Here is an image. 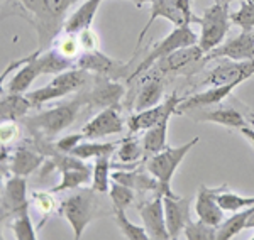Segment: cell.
<instances>
[{
	"instance_id": "obj_1",
	"label": "cell",
	"mask_w": 254,
	"mask_h": 240,
	"mask_svg": "<svg viewBox=\"0 0 254 240\" xmlns=\"http://www.w3.org/2000/svg\"><path fill=\"white\" fill-rule=\"evenodd\" d=\"M17 3L31 15L32 26L38 31L39 48L43 49L63 32L73 0H17Z\"/></svg>"
},
{
	"instance_id": "obj_2",
	"label": "cell",
	"mask_w": 254,
	"mask_h": 240,
	"mask_svg": "<svg viewBox=\"0 0 254 240\" xmlns=\"http://www.w3.org/2000/svg\"><path fill=\"white\" fill-rule=\"evenodd\" d=\"M83 105L80 96H76L73 101L56 105L53 108H48L44 112H39L36 115L24 119V124L29 129L32 136H36L39 141H51L58 134L68 129L78 117V110Z\"/></svg>"
},
{
	"instance_id": "obj_3",
	"label": "cell",
	"mask_w": 254,
	"mask_h": 240,
	"mask_svg": "<svg viewBox=\"0 0 254 240\" xmlns=\"http://www.w3.org/2000/svg\"><path fill=\"white\" fill-rule=\"evenodd\" d=\"M198 137H193L191 141L185 142L180 147H166L161 152L154 154V156L147 157L146 169L153 174L159 183V194L161 196L178 198L171 191V180L175 176V171L182 164V161L187 157V154L198 144Z\"/></svg>"
},
{
	"instance_id": "obj_4",
	"label": "cell",
	"mask_w": 254,
	"mask_h": 240,
	"mask_svg": "<svg viewBox=\"0 0 254 240\" xmlns=\"http://www.w3.org/2000/svg\"><path fill=\"white\" fill-rule=\"evenodd\" d=\"M97 194H102V193H97L93 188L80 190L61 203L60 213L63 215V217L66 218V222L69 223L75 240L81 239L85 229H87L93 218L97 217V213H98Z\"/></svg>"
},
{
	"instance_id": "obj_5",
	"label": "cell",
	"mask_w": 254,
	"mask_h": 240,
	"mask_svg": "<svg viewBox=\"0 0 254 240\" xmlns=\"http://www.w3.org/2000/svg\"><path fill=\"white\" fill-rule=\"evenodd\" d=\"M198 24L202 27L198 46L207 54L224 43V38L231 29L232 20L231 12H229V3L222 2V0H215L214 5L205 9L202 17H198Z\"/></svg>"
},
{
	"instance_id": "obj_6",
	"label": "cell",
	"mask_w": 254,
	"mask_h": 240,
	"mask_svg": "<svg viewBox=\"0 0 254 240\" xmlns=\"http://www.w3.org/2000/svg\"><path fill=\"white\" fill-rule=\"evenodd\" d=\"M198 43L196 39V34L190 29V26H178L175 27L170 34L166 36L165 39H161L156 46L153 48L144 59L137 64V68L127 76V83L134 81L136 78H139L141 75H144L146 71H149L154 64L158 63L159 59H163L165 56L171 54V52L182 49V48H188V46H195Z\"/></svg>"
},
{
	"instance_id": "obj_7",
	"label": "cell",
	"mask_w": 254,
	"mask_h": 240,
	"mask_svg": "<svg viewBox=\"0 0 254 240\" xmlns=\"http://www.w3.org/2000/svg\"><path fill=\"white\" fill-rule=\"evenodd\" d=\"M92 80L88 71L81 70V68H71V70H66L60 75H56L53 78L51 83H48L46 87L38 88L34 92L26 93L27 98L32 101V105L36 107H41L43 103L51 100H56L60 96H66L69 93H75L81 90L88 81Z\"/></svg>"
},
{
	"instance_id": "obj_8",
	"label": "cell",
	"mask_w": 254,
	"mask_h": 240,
	"mask_svg": "<svg viewBox=\"0 0 254 240\" xmlns=\"http://www.w3.org/2000/svg\"><path fill=\"white\" fill-rule=\"evenodd\" d=\"M219 64L212 68L207 73V76L202 80V85L219 87V85L234 83V81H246L249 76L254 75V59L249 61H234L229 58H220Z\"/></svg>"
},
{
	"instance_id": "obj_9",
	"label": "cell",
	"mask_w": 254,
	"mask_h": 240,
	"mask_svg": "<svg viewBox=\"0 0 254 240\" xmlns=\"http://www.w3.org/2000/svg\"><path fill=\"white\" fill-rule=\"evenodd\" d=\"M182 96H178L176 93L170 95L168 98L163 101V103H158L151 108H146V110L136 112L129 117L127 120V127H129L130 134H137L141 130H147L153 125L159 124L165 117H171L175 115L176 110H178V105L182 103Z\"/></svg>"
},
{
	"instance_id": "obj_10",
	"label": "cell",
	"mask_w": 254,
	"mask_h": 240,
	"mask_svg": "<svg viewBox=\"0 0 254 240\" xmlns=\"http://www.w3.org/2000/svg\"><path fill=\"white\" fill-rule=\"evenodd\" d=\"M126 93V87L122 83H117L107 76H97V83L93 88L85 95H80L83 105L87 103L92 108H107L116 107L122 100Z\"/></svg>"
},
{
	"instance_id": "obj_11",
	"label": "cell",
	"mask_w": 254,
	"mask_h": 240,
	"mask_svg": "<svg viewBox=\"0 0 254 240\" xmlns=\"http://www.w3.org/2000/svg\"><path fill=\"white\" fill-rule=\"evenodd\" d=\"M137 211L151 240H170L165 218V205H163L161 194L156 193V196L153 200L139 203Z\"/></svg>"
},
{
	"instance_id": "obj_12",
	"label": "cell",
	"mask_w": 254,
	"mask_h": 240,
	"mask_svg": "<svg viewBox=\"0 0 254 240\" xmlns=\"http://www.w3.org/2000/svg\"><path fill=\"white\" fill-rule=\"evenodd\" d=\"M29 210L27 203V181L26 176H10L3 185L2 191V218H15L19 213Z\"/></svg>"
},
{
	"instance_id": "obj_13",
	"label": "cell",
	"mask_w": 254,
	"mask_h": 240,
	"mask_svg": "<svg viewBox=\"0 0 254 240\" xmlns=\"http://www.w3.org/2000/svg\"><path fill=\"white\" fill-rule=\"evenodd\" d=\"M220 58H229L234 61L254 59V32L243 31L239 36L225 41V43H222L220 46H217L215 49H212L203 56V63Z\"/></svg>"
},
{
	"instance_id": "obj_14",
	"label": "cell",
	"mask_w": 254,
	"mask_h": 240,
	"mask_svg": "<svg viewBox=\"0 0 254 240\" xmlns=\"http://www.w3.org/2000/svg\"><path fill=\"white\" fill-rule=\"evenodd\" d=\"M165 76L159 73L156 68H151L144 75L139 76L136 100H134V110L141 112L146 108H151L161 101L163 90H165Z\"/></svg>"
},
{
	"instance_id": "obj_15",
	"label": "cell",
	"mask_w": 254,
	"mask_h": 240,
	"mask_svg": "<svg viewBox=\"0 0 254 240\" xmlns=\"http://www.w3.org/2000/svg\"><path fill=\"white\" fill-rule=\"evenodd\" d=\"M122 130H124V120H122L121 112L116 105V107L102 108L100 113H97L88 124L83 125L81 132H83L85 139H100V137L121 134Z\"/></svg>"
},
{
	"instance_id": "obj_16",
	"label": "cell",
	"mask_w": 254,
	"mask_h": 240,
	"mask_svg": "<svg viewBox=\"0 0 254 240\" xmlns=\"http://www.w3.org/2000/svg\"><path fill=\"white\" fill-rule=\"evenodd\" d=\"M203 56H205V52L200 49L198 44H195V46L182 48V49L165 56L153 68H156L163 76L182 75V73H185V70L191 68L198 61H203Z\"/></svg>"
},
{
	"instance_id": "obj_17",
	"label": "cell",
	"mask_w": 254,
	"mask_h": 240,
	"mask_svg": "<svg viewBox=\"0 0 254 240\" xmlns=\"http://www.w3.org/2000/svg\"><path fill=\"white\" fill-rule=\"evenodd\" d=\"M241 85V81H234V83H227V85H219V87H210L208 90L191 95L188 98H183L182 103L178 105V110L176 113H190L200 108H208L212 105H217L220 101H224L234 92V88H237Z\"/></svg>"
},
{
	"instance_id": "obj_18",
	"label": "cell",
	"mask_w": 254,
	"mask_h": 240,
	"mask_svg": "<svg viewBox=\"0 0 254 240\" xmlns=\"http://www.w3.org/2000/svg\"><path fill=\"white\" fill-rule=\"evenodd\" d=\"M76 68L95 73L97 76H107V78H117L124 70L122 63L117 59H112L110 56L104 54L102 51H83L76 58Z\"/></svg>"
},
{
	"instance_id": "obj_19",
	"label": "cell",
	"mask_w": 254,
	"mask_h": 240,
	"mask_svg": "<svg viewBox=\"0 0 254 240\" xmlns=\"http://www.w3.org/2000/svg\"><path fill=\"white\" fill-rule=\"evenodd\" d=\"M163 205H165V218L170 240L180 239V235L185 232L190 218V201L187 198H170L163 196Z\"/></svg>"
},
{
	"instance_id": "obj_20",
	"label": "cell",
	"mask_w": 254,
	"mask_h": 240,
	"mask_svg": "<svg viewBox=\"0 0 254 240\" xmlns=\"http://www.w3.org/2000/svg\"><path fill=\"white\" fill-rule=\"evenodd\" d=\"M224 188L225 186H220V188H207L205 185L200 186L195 201V213L200 220L214 227H219L224 222V210L217 203V193Z\"/></svg>"
},
{
	"instance_id": "obj_21",
	"label": "cell",
	"mask_w": 254,
	"mask_h": 240,
	"mask_svg": "<svg viewBox=\"0 0 254 240\" xmlns=\"http://www.w3.org/2000/svg\"><path fill=\"white\" fill-rule=\"evenodd\" d=\"M156 19H166V20H170V22L173 24L175 27H178V26H190L185 15H183L182 12L176 9L173 3L170 2V0H153V2H151L149 20H147L146 26L142 27V31L139 32L136 48H134V54H136V52L139 51V48H141V44H142V39L146 38L147 31L151 29V26H153L154 20H156Z\"/></svg>"
},
{
	"instance_id": "obj_22",
	"label": "cell",
	"mask_w": 254,
	"mask_h": 240,
	"mask_svg": "<svg viewBox=\"0 0 254 240\" xmlns=\"http://www.w3.org/2000/svg\"><path fill=\"white\" fill-rule=\"evenodd\" d=\"M104 0H83V3L73 12L71 15H68L66 22H64L63 32H71V34H78V32L90 29L95 20L97 10L100 7V3Z\"/></svg>"
},
{
	"instance_id": "obj_23",
	"label": "cell",
	"mask_w": 254,
	"mask_h": 240,
	"mask_svg": "<svg viewBox=\"0 0 254 240\" xmlns=\"http://www.w3.org/2000/svg\"><path fill=\"white\" fill-rule=\"evenodd\" d=\"M34 105L24 93H9L0 100V119L2 122H17L32 110Z\"/></svg>"
},
{
	"instance_id": "obj_24",
	"label": "cell",
	"mask_w": 254,
	"mask_h": 240,
	"mask_svg": "<svg viewBox=\"0 0 254 240\" xmlns=\"http://www.w3.org/2000/svg\"><path fill=\"white\" fill-rule=\"evenodd\" d=\"M44 159H46V156L39 149H31L22 145V147L15 149L14 156H12L10 171L12 174H17V176H29L43 164Z\"/></svg>"
},
{
	"instance_id": "obj_25",
	"label": "cell",
	"mask_w": 254,
	"mask_h": 240,
	"mask_svg": "<svg viewBox=\"0 0 254 240\" xmlns=\"http://www.w3.org/2000/svg\"><path fill=\"white\" fill-rule=\"evenodd\" d=\"M196 113H193V119L200 120V122H214V124L224 125V127H234V129H243L246 127V119L244 115L239 110H234V108L227 107H219L215 110H205V108H200V110H195Z\"/></svg>"
},
{
	"instance_id": "obj_26",
	"label": "cell",
	"mask_w": 254,
	"mask_h": 240,
	"mask_svg": "<svg viewBox=\"0 0 254 240\" xmlns=\"http://www.w3.org/2000/svg\"><path fill=\"white\" fill-rule=\"evenodd\" d=\"M112 180L129 186L134 191H141V193H146V191L159 193V183L149 171L147 173H141V171H136V168L130 171H116L112 174Z\"/></svg>"
},
{
	"instance_id": "obj_27",
	"label": "cell",
	"mask_w": 254,
	"mask_h": 240,
	"mask_svg": "<svg viewBox=\"0 0 254 240\" xmlns=\"http://www.w3.org/2000/svg\"><path fill=\"white\" fill-rule=\"evenodd\" d=\"M39 54L36 58H32L29 63H26L24 66L19 68V71L14 75V78L7 83V92L26 93L31 88V85L34 83V80L43 75V70H41V64H39Z\"/></svg>"
},
{
	"instance_id": "obj_28",
	"label": "cell",
	"mask_w": 254,
	"mask_h": 240,
	"mask_svg": "<svg viewBox=\"0 0 254 240\" xmlns=\"http://www.w3.org/2000/svg\"><path fill=\"white\" fill-rule=\"evenodd\" d=\"M170 119L171 117H165L159 124L144 130V136L141 139L142 149H144V157H151L168 147L166 141H168V124H170Z\"/></svg>"
},
{
	"instance_id": "obj_29",
	"label": "cell",
	"mask_w": 254,
	"mask_h": 240,
	"mask_svg": "<svg viewBox=\"0 0 254 240\" xmlns=\"http://www.w3.org/2000/svg\"><path fill=\"white\" fill-rule=\"evenodd\" d=\"M39 64L41 70H43V75H60V73L75 68L76 59L68 58V56L61 54L58 49L51 48L49 51L39 54Z\"/></svg>"
},
{
	"instance_id": "obj_30",
	"label": "cell",
	"mask_w": 254,
	"mask_h": 240,
	"mask_svg": "<svg viewBox=\"0 0 254 240\" xmlns=\"http://www.w3.org/2000/svg\"><path fill=\"white\" fill-rule=\"evenodd\" d=\"M122 141L116 142H83L81 141L75 149L71 150V156L78 157V159H97L102 156H112L114 152L119 149V145L122 144Z\"/></svg>"
},
{
	"instance_id": "obj_31",
	"label": "cell",
	"mask_w": 254,
	"mask_h": 240,
	"mask_svg": "<svg viewBox=\"0 0 254 240\" xmlns=\"http://www.w3.org/2000/svg\"><path fill=\"white\" fill-rule=\"evenodd\" d=\"M253 211H254V205L248 206L243 211H234V215L231 218H227V220L217 227V240L234 239L239 232H243L246 229V223H248V218L251 217Z\"/></svg>"
},
{
	"instance_id": "obj_32",
	"label": "cell",
	"mask_w": 254,
	"mask_h": 240,
	"mask_svg": "<svg viewBox=\"0 0 254 240\" xmlns=\"http://www.w3.org/2000/svg\"><path fill=\"white\" fill-rule=\"evenodd\" d=\"M90 180V168L87 164L80 166V168H69L61 171V181L55 188L51 190V193H60V191L66 190H78L85 183Z\"/></svg>"
},
{
	"instance_id": "obj_33",
	"label": "cell",
	"mask_w": 254,
	"mask_h": 240,
	"mask_svg": "<svg viewBox=\"0 0 254 240\" xmlns=\"http://www.w3.org/2000/svg\"><path fill=\"white\" fill-rule=\"evenodd\" d=\"M110 156H102L97 157L95 164L92 168V188L97 193H109L110 190Z\"/></svg>"
},
{
	"instance_id": "obj_34",
	"label": "cell",
	"mask_w": 254,
	"mask_h": 240,
	"mask_svg": "<svg viewBox=\"0 0 254 240\" xmlns=\"http://www.w3.org/2000/svg\"><path fill=\"white\" fill-rule=\"evenodd\" d=\"M144 157V149H142V142L137 141L136 137H126L122 144L117 149V159L124 164L139 166V159Z\"/></svg>"
},
{
	"instance_id": "obj_35",
	"label": "cell",
	"mask_w": 254,
	"mask_h": 240,
	"mask_svg": "<svg viewBox=\"0 0 254 240\" xmlns=\"http://www.w3.org/2000/svg\"><path fill=\"white\" fill-rule=\"evenodd\" d=\"M114 218H116V223H117L119 230L122 232V235H124V239H129V240H147L149 239V235H147L144 227H139L127 218L126 210L114 208Z\"/></svg>"
},
{
	"instance_id": "obj_36",
	"label": "cell",
	"mask_w": 254,
	"mask_h": 240,
	"mask_svg": "<svg viewBox=\"0 0 254 240\" xmlns=\"http://www.w3.org/2000/svg\"><path fill=\"white\" fill-rule=\"evenodd\" d=\"M217 203L224 211H239L248 208V206H253L254 196H241V194L236 193H229L224 188L222 191L217 193Z\"/></svg>"
},
{
	"instance_id": "obj_37",
	"label": "cell",
	"mask_w": 254,
	"mask_h": 240,
	"mask_svg": "<svg viewBox=\"0 0 254 240\" xmlns=\"http://www.w3.org/2000/svg\"><path fill=\"white\" fill-rule=\"evenodd\" d=\"M183 235L188 240H215L217 239V227L210 225V223L203 222V220H190L188 225L185 227Z\"/></svg>"
},
{
	"instance_id": "obj_38",
	"label": "cell",
	"mask_w": 254,
	"mask_h": 240,
	"mask_svg": "<svg viewBox=\"0 0 254 240\" xmlns=\"http://www.w3.org/2000/svg\"><path fill=\"white\" fill-rule=\"evenodd\" d=\"M12 232H14V237L17 240H36L38 235H36V229L32 225V220L29 217V210L19 213L17 217L12 220L10 223Z\"/></svg>"
},
{
	"instance_id": "obj_39",
	"label": "cell",
	"mask_w": 254,
	"mask_h": 240,
	"mask_svg": "<svg viewBox=\"0 0 254 240\" xmlns=\"http://www.w3.org/2000/svg\"><path fill=\"white\" fill-rule=\"evenodd\" d=\"M109 196H110V200H112L114 208L127 210V206L134 201V190L126 185H122V183H117L112 180V183H110V190H109Z\"/></svg>"
},
{
	"instance_id": "obj_40",
	"label": "cell",
	"mask_w": 254,
	"mask_h": 240,
	"mask_svg": "<svg viewBox=\"0 0 254 240\" xmlns=\"http://www.w3.org/2000/svg\"><path fill=\"white\" fill-rule=\"evenodd\" d=\"M232 24L239 26L243 31L254 29V2L253 0H243L241 7L231 14Z\"/></svg>"
},
{
	"instance_id": "obj_41",
	"label": "cell",
	"mask_w": 254,
	"mask_h": 240,
	"mask_svg": "<svg viewBox=\"0 0 254 240\" xmlns=\"http://www.w3.org/2000/svg\"><path fill=\"white\" fill-rule=\"evenodd\" d=\"M53 48L58 49L61 54L68 56V58L76 59V52H78L80 48V41H78V34H71V32H61L60 38H56L53 41Z\"/></svg>"
},
{
	"instance_id": "obj_42",
	"label": "cell",
	"mask_w": 254,
	"mask_h": 240,
	"mask_svg": "<svg viewBox=\"0 0 254 240\" xmlns=\"http://www.w3.org/2000/svg\"><path fill=\"white\" fill-rule=\"evenodd\" d=\"M85 139L83 132L80 134H71V136H66V137H61V139L56 142L55 147L60 150V152H64V154H71V150L80 144L81 141Z\"/></svg>"
},
{
	"instance_id": "obj_43",
	"label": "cell",
	"mask_w": 254,
	"mask_h": 240,
	"mask_svg": "<svg viewBox=\"0 0 254 240\" xmlns=\"http://www.w3.org/2000/svg\"><path fill=\"white\" fill-rule=\"evenodd\" d=\"M32 201L44 215H49L55 210V198L51 193H32Z\"/></svg>"
},
{
	"instance_id": "obj_44",
	"label": "cell",
	"mask_w": 254,
	"mask_h": 240,
	"mask_svg": "<svg viewBox=\"0 0 254 240\" xmlns=\"http://www.w3.org/2000/svg\"><path fill=\"white\" fill-rule=\"evenodd\" d=\"M78 41H80V48L83 51H97L98 39L92 29H85L78 32Z\"/></svg>"
},
{
	"instance_id": "obj_45",
	"label": "cell",
	"mask_w": 254,
	"mask_h": 240,
	"mask_svg": "<svg viewBox=\"0 0 254 240\" xmlns=\"http://www.w3.org/2000/svg\"><path fill=\"white\" fill-rule=\"evenodd\" d=\"M171 3L182 12L183 15L187 17L188 24H198V17H195L193 12H191V3L190 0H170Z\"/></svg>"
},
{
	"instance_id": "obj_46",
	"label": "cell",
	"mask_w": 254,
	"mask_h": 240,
	"mask_svg": "<svg viewBox=\"0 0 254 240\" xmlns=\"http://www.w3.org/2000/svg\"><path fill=\"white\" fill-rule=\"evenodd\" d=\"M19 134V125L15 122H2V127H0V137H2V144L10 142L14 137H17Z\"/></svg>"
},
{
	"instance_id": "obj_47",
	"label": "cell",
	"mask_w": 254,
	"mask_h": 240,
	"mask_svg": "<svg viewBox=\"0 0 254 240\" xmlns=\"http://www.w3.org/2000/svg\"><path fill=\"white\" fill-rule=\"evenodd\" d=\"M239 130H241V132H243V136H246V137H248V139L251 141L253 144H254V130H253V129H249V127H243V129H239Z\"/></svg>"
},
{
	"instance_id": "obj_48",
	"label": "cell",
	"mask_w": 254,
	"mask_h": 240,
	"mask_svg": "<svg viewBox=\"0 0 254 240\" xmlns=\"http://www.w3.org/2000/svg\"><path fill=\"white\" fill-rule=\"evenodd\" d=\"M246 229H254V211L251 213V217L248 218V223H246Z\"/></svg>"
},
{
	"instance_id": "obj_49",
	"label": "cell",
	"mask_w": 254,
	"mask_h": 240,
	"mask_svg": "<svg viewBox=\"0 0 254 240\" xmlns=\"http://www.w3.org/2000/svg\"><path fill=\"white\" fill-rule=\"evenodd\" d=\"M132 2L136 3L137 7H141V5H144L146 2H149V3H151V2H153V0H132Z\"/></svg>"
},
{
	"instance_id": "obj_50",
	"label": "cell",
	"mask_w": 254,
	"mask_h": 240,
	"mask_svg": "<svg viewBox=\"0 0 254 240\" xmlns=\"http://www.w3.org/2000/svg\"><path fill=\"white\" fill-rule=\"evenodd\" d=\"M225 3H232V2H243V0H222Z\"/></svg>"
},
{
	"instance_id": "obj_51",
	"label": "cell",
	"mask_w": 254,
	"mask_h": 240,
	"mask_svg": "<svg viewBox=\"0 0 254 240\" xmlns=\"http://www.w3.org/2000/svg\"><path fill=\"white\" fill-rule=\"evenodd\" d=\"M249 124H251V125H254V119H249Z\"/></svg>"
},
{
	"instance_id": "obj_52",
	"label": "cell",
	"mask_w": 254,
	"mask_h": 240,
	"mask_svg": "<svg viewBox=\"0 0 254 240\" xmlns=\"http://www.w3.org/2000/svg\"><path fill=\"white\" fill-rule=\"evenodd\" d=\"M75 2H83V0H73V3H75Z\"/></svg>"
},
{
	"instance_id": "obj_53",
	"label": "cell",
	"mask_w": 254,
	"mask_h": 240,
	"mask_svg": "<svg viewBox=\"0 0 254 240\" xmlns=\"http://www.w3.org/2000/svg\"><path fill=\"white\" fill-rule=\"evenodd\" d=\"M253 240H254V237H253Z\"/></svg>"
},
{
	"instance_id": "obj_54",
	"label": "cell",
	"mask_w": 254,
	"mask_h": 240,
	"mask_svg": "<svg viewBox=\"0 0 254 240\" xmlns=\"http://www.w3.org/2000/svg\"><path fill=\"white\" fill-rule=\"evenodd\" d=\"M253 2H254V0H253Z\"/></svg>"
}]
</instances>
